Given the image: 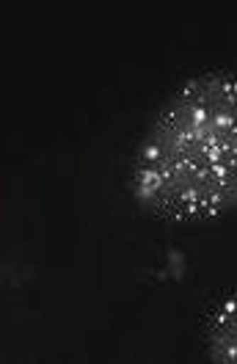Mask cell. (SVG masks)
I'll use <instances>...</instances> for the list:
<instances>
[{"label":"cell","instance_id":"cell-1","mask_svg":"<svg viewBox=\"0 0 237 364\" xmlns=\"http://www.w3.org/2000/svg\"><path fill=\"white\" fill-rule=\"evenodd\" d=\"M141 213L202 224L237 210V69H207L158 105L127 168Z\"/></svg>","mask_w":237,"mask_h":364},{"label":"cell","instance_id":"cell-2","mask_svg":"<svg viewBox=\"0 0 237 364\" xmlns=\"http://www.w3.org/2000/svg\"><path fill=\"white\" fill-rule=\"evenodd\" d=\"M204 350L210 364H237V293L210 306L204 318Z\"/></svg>","mask_w":237,"mask_h":364}]
</instances>
